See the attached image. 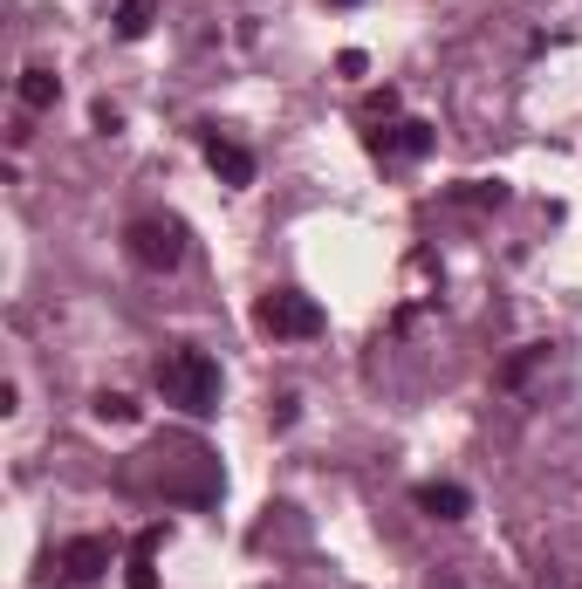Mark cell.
Returning <instances> with one entry per match:
<instances>
[{
  "instance_id": "8fae6325",
  "label": "cell",
  "mask_w": 582,
  "mask_h": 589,
  "mask_svg": "<svg viewBox=\"0 0 582 589\" xmlns=\"http://www.w3.org/2000/svg\"><path fill=\"white\" fill-rule=\"evenodd\" d=\"M90 412H96V419H104V425H138V404H131V398H123V391H104V398H96V404H90Z\"/></svg>"
},
{
  "instance_id": "5b68a950",
  "label": "cell",
  "mask_w": 582,
  "mask_h": 589,
  "mask_svg": "<svg viewBox=\"0 0 582 589\" xmlns=\"http://www.w3.org/2000/svg\"><path fill=\"white\" fill-rule=\"evenodd\" d=\"M364 144H370V158H384V165H412V158H425V151H432V123L397 117V123H384V131H370Z\"/></svg>"
},
{
  "instance_id": "6da1fadb",
  "label": "cell",
  "mask_w": 582,
  "mask_h": 589,
  "mask_svg": "<svg viewBox=\"0 0 582 589\" xmlns=\"http://www.w3.org/2000/svg\"><path fill=\"white\" fill-rule=\"evenodd\" d=\"M151 384H158V398L179 404L186 419H213L219 412V364L206 350H192V343H171L158 364H151Z\"/></svg>"
},
{
  "instance_id": "3957f363",
  "label": "cell",
  "mask_w": 582,
  "mask_h": 589,
  "mask_svg": "<svg viewBox=\"0 0 582 589\" xmlns=\"http://www.w3.org/2000/svg\"><path fill=\"white\" fill-rule=\"evenodd\" d=\"M123 247H131V261H138V268L171 274V268L186 261V226H179V220H131Z\"/></svg>"
},
{
  "instance_id": "ba28073f",
  "label": "cell",
  "mask_w": 582,
  "mask_h": 589,
  "mask_svg": "<svg viewBox=\"0 0 582 589\" xmlns=\"http://www.w3.org/2000/svg\"><path fill=\"white\" fill-rule=\"evenodd\" d=\"M412 500H418V515H432V521H466L473 515V494H466V486H452V480L412 486Z\"/></svg>"
},
{
  "instance_id": "7c38bea8",
  "label": "cell",
  "mask_w": 582,
  "mask_h": 589,
  "mask_svg": "<svg viewBox=\"0 0 582 589\" xmlns=\"http://www.w3.org/2000/svg\"><path fill=\"white\" fill-rule=\"evenodd\" d=\"M144 28H151V0H123V8H117V35L138 42Z\"/></svg>"
},
{
  "instance_id": "277c9868",
  "label": "cell",
  "mask_w": 582,
  "mask_h": 589,
  "mask_svg": "<svg viewBox=\"0 0 582 589\" xmlns=\"http://www.w3.org/2000/svg\"><path fill=\"white\" fill-rule=\"evenodd\" d=\"M110 562H117L110 534H75V542H62V555L48 569H62V582H96V576H110Z\"/></svg>"
},
{
  "instance_id": "9c48e42d",
  "label": "cell",
  "mask_w": 582,
  "mask_h": 589,
  "mask_svg": "<svg viewBox=\"0 0 582 589\" xmlns=\"http://www.w3.org/2000/svg\"><path fill=\"white\" fill-rule=\"evenodd\" d=\"M56 104H62L56 69H21V110H56Z\"/></svg>"
},
{
  "instance_id": "5bb4252c",
  "label": "cell",
  "mask_w": 582,
  "mask_h": 589,
  "mask_svg": "<svg viewBox=\"0 0 582 589\" xmlns=\"http://www.w3.org/2000/svg\"><path fill=\"white\" fill-rule=\"evenodd\" d=\"M90 117H96V131H104V138H117V131H123V117H117V110H110V104H96V110H90Z\"/></svg>"
},
{
  "instance_id": "30bf717a",
  "label": "cell",
  "mask_w": 582,
  "mask_h": 589,
  "mask_svg": "<svg viewBox=\"0 0 582 589\" xmlns=\"http://www.w3.org/2000/svg\"><path fill=\"white\" fill-rule=\"evenodd\" d=\"M452 199H460V207H473V213H487V207H508V186H500V178H466Z\"/></svg>"
},
{
  "instance_id": "52a82bcc",
  "label": "cell",
  "mask_w": 582,
  "mask_h": 589,
  "mask_svg": "<svg viewBox=\"0 0 582 589\" xmlns=\"http://www.w3.org/2000/svg\"><path fill=\"white\" fill-rule=\"evenodd\" d=\"M158 549H165V521H151L123 555V589H158Z\"/></svg>"
},
{
  "instance_id": "7a4b0ae2",
  "label": "cell",
  "mask_w": 582,
  "mask_h": 589,
  "mask_svg": "<svg viewBox=\"0 0 582 589\" xmlns=\"http://www.w3.org/2000/svg\"><path fill=\"white\" fill-rule=\"evenodd\" d=\"M254 322L268 329L274 343H309V337H322V329H329L322 302H309L301 288H268L261 309H254Z\"/></svg>"
},
{
  "instance_id": "2e32d148",
  "label": "cell",
  "mask_w": 582,
  "mask_h": 589,
  "mask_svg": "<svg viewBox=\"0 0 582 589\" xmlns=\"http://www.w3.org/2000/svg\"><path fill=\"white\" fill-rule=\"evenodd\" d=\"M336 8H357V0H336Z\"/></svg>"
},
{
  "instance_id": "9a60e30c",
  "label": "cell",
  "mask_w": 582,
  "mask_h": 589,
  "mask_svg": "<svg viewBox=\"0 0 582 589\" xmlns=\"http://www.w3.org/2000/svg\"><path fill=\"white\" fill-rule=\"evenodd\" d=\"M336 69H343V75H364L370 62H364V48H343V56H336Z\"/></svg>"
},
{
  "instance_id": "8992f818",
  "label": "cell",
  "mask_w": 582,
  "mask_h": 589,
  "mask_svg": "<svg viewBox=\"0 0 582 589\" xmlns=\"http://www.w3.org/2000/svg\"><path fill=\"white\" fill-rule=\"evenodd\" d=\"M199 151H206V165L219 172V186H254V151L219 138V131H199Z\"/></svg>"
},
{
  "instance_id": "4fadbf2b",
  "label": "cell",
  "mask_w": 582,
  "mask_h": 589,
  "mask_svg": "<svg viewBox=\"0 0 582 589\" xmlns=\"http://www.w3.org/2000/svg\"><path fill=\"white\" fill-rule=\"evenodd\" d=\"M384 117H397V90H391V83L364 96V123H384Z\"/></svg>"
}]
</instances>
